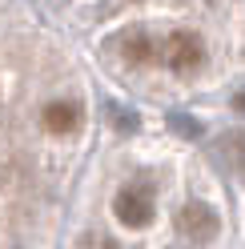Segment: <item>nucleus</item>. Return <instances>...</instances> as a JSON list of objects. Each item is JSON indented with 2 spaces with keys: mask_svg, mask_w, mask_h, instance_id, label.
<instances>
[{
  "mask_svg": "<svg viewBox=\"0 0 245 249\" xmlns=\"http://www.w3.org/2000/svg\"><path fill=\"white\" fill-rule=\"evenodd\" d=\"M181 229H185L193 241H209L213 233H217V213L193 201V205H185V213H181Z\"/></svg>",
  "mask_w": 245,
  "mask_h": 249,
  "instance_id": "obj_3",
  "label": "nucleus"
},
{
  "mask_svg": "<svg viewBox=\"0 0 245 249\" xmlns=\"http://www.w3.org/2000/svg\"><path fill=\"white\" fill-rule=\"evenodd\" d=\"M44 124H49L52 133H69L72 124H76V108L69 101H52L49 108H44Z\"/></svg>",
  "mask_w": 245,
  "mask_h": 249,
  "instance_id": "obj_4",
  "label": "nucleus"
},
{
  "mask_svg": "<svg viewBox=\"0 0 245 249\" xmlns=\"http://www.w3.org/2000/svg\"><path fill=\"white\" fill-rule=\"evenodd\" d=\"M113 213H117V221H125L133 229H141L153 221V201L141 193V189H121L117 201H113Z\"/></svg>",
  "mask_w": 245,
  "mask_h": 249,
  "instance_id": "obj_1",
  "label": "nucleus"
},
{
  "mask_svg": "<svg viewBox=\"0 0 245 249\" xmlns=\"http://www.w3.org/2000/svg\"><path fill=\"white\" fill-rule=\"evenodd\" d=\"M129 56H133V60H145V56H149V40H145V36H133V40H129Z\"/></svg>",
  "mask_w": 245,
  "mask_h": 249,
  "instance_id": "obj_5",
  "label": "nucleus"
},
{
  "mask_svg": "<svg viewBox=\"0 0 245 249\" xmlns=\"http://www.w3.org/2000/svg\"><path fill=\"white\" fill-rule=\"evenodd\" d=\"M165 53H169V65H173L177 72H193L197 65H201V56H205V53H201V40H197L193 33H173Z\"/></svg>",
  "mask_w": 245,
  "mask_h": 249,
  "instance_id": "obj_2",
  "label": "nucleus"
}]
</instances>
